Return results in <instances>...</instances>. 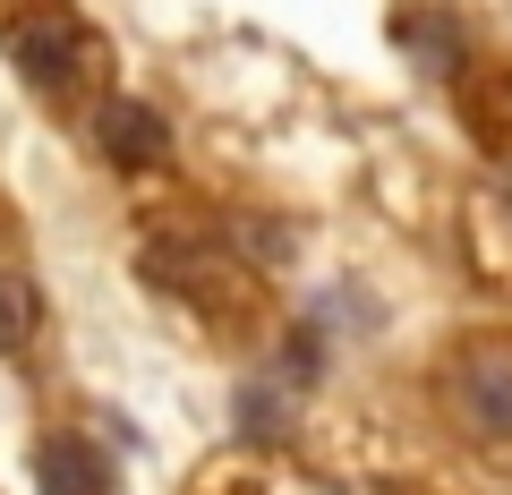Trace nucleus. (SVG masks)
Here are the masks:
<instances>
[{"instance_id":"nucleus-3","label":"nucleus","mask_w":512,"mask_h":495,"mask_svg":"<svg viewBox=\"0 0 512 495\" xmlns=\"http://www.w3.org/2000/svg\"><path fill=\"white\" fill-rule=\"evenodd\" d=\"M137 274L154 282V291L188 299V308H205V299H231L239 265L222 257V248H205V231H154L146 248H137Z\"/></svg>"},{"instance_id":"nucleus-9","label":"nucleus","mask_w":512,"mask_h":495,"mask_svg":"<svg viewBox=\"0 0 512 495\" xmlns=\"http://www.w3.org/2000/svg\"><path fill=\"white\" fill-rule=\"evenodd\" d=\"M35 325H43L35 282H26V274H0V350H26V342H35Z\"/></svg>"},{"instance_id":"nucleus-2","label":"nucleus","mask_w":512,"mask_h":495,"mask_svg":"<svg viewBox=\"0 0 512 495\" xmlns=\"http://www.w3.org/2000/svg\"><path fill=\"white\" fill-rule=\"evenodd\" d=\"M0 52H9V69H18L43 103L77 94V86H86V69H94L86 18H77V9H52V0H43V9H18V18L0 26Z\"/></svg>"},{"instance_id":"nucleus-5","label":"nucleus","mask_w":512,"mask_h":495,"mask_svg":"<svg viewBox=\"0 0 512 495\" xmlns=\"http://www.w3.org/2000/svg\"><path fill=\"white\" fill-rule=\"evenodd\" d=\"M35 487L43 495H111V453L94 436H77V427H60V436L35 444Z\"/></svg>"},{"instance_id":"nucleus-4","label":"nucleus","mask_w":512,"mask_h":495,"mask_svg":"<svg viewBox=\"0 0 512 495\" xmlns=\"http://www.w3.org/2000/svg\"><path fill=\"white\" fill-rule=\"evenodd\" d=\"M94 154L111 171H163L171 163V120L137 94H103L94 103Z\"/></svg>"},{"instance_id":"nucleus-8","label":"nucleus","mask_w":512,"mask_h":495,"mask_svg":"<svg viewBox=\"0 0 512 495\" xmlns=\"http://www.w3.org/2000/svg\"><path fill=\"white\" fill-rule=\"evenodd\" d=\"M231 419H239V436H248V444H282V436H291V402H282L265 376H256V385H239Z\"/></svg>"},{"instance_id":"nucleus-7","label":"nucleus","mask_w":512,"mask_h":495,"mask_svg":"<svg viewBox=\"0 0 512 495\" xmlns=\"http://www.w3.org/2000/svg\"><path fill=\"white\" fill-rule=\"evenodd\" d=\"M222 248H231L248 274H265V265L291 257V231H282L274 214H231V222H222Z\"/></svg>"},{"instance_id":"nucleus-1","label":"nucleus","mask_w":512,"mask_h":495,"mask_svg":"<svg viewBox=\"0 0 512 495\" xmlns=\"http://www.w3.org/2000/svg\"><path fill=\"white\" fill-rule=\"evenodd\" d=\"M436 402L470 444H512V342L504 333L453 342V359L436 367Z\"/></svg>"},{"instance_id":"nucleus-6","label":"nucleus","mask_w":512,"mask_h":495,"mask_svg":"<svg viewBox=\"0 0 512 495\" xmlns=\"http://www.w3.org/2000/svg\"><path fill=\"white\" fill-rule=\"evenodd\" d=\"M393 43H402V60L419 77H461V35H453L444 9H402L393 18Z\"/></svg>"}]
</instances>
